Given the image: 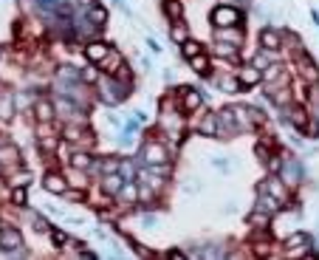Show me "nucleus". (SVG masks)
Returning a JSON list of instances; mask_svg holds the SVG:
<instances>
[{
    "instance_id": "obj_1",
    "label": "nucleus",
    "mask_w": 319,
    "mask_h": 260,
    "mask_svg": "<svg viewBox=\"0 0 319 260\" xmlns=\"http://www.w3.org/2000/svg\"><path fill=\"white\" fill-rule=\"evenodd\" d=\"M212 23H215L218 29L237 26V23H240V12H237V9H229V6H218V9L212 12Z\"/></svg>"
},
{
    "instance_id": "obj_2",
    "label": "nucleus",
    "mask_w": 319,
    "mask_h": 260,
    "mask_svg": "<svg viewBox=\"0 0 319 260\" xmlns=\"http://www.w3.org/2000/svg\"><path fill=\"white\" fill-rule=\"evenodd\" d=\"M0 246L6 252H17L23 246V235L17 232L15 227H0Z\"/></svg>"
},
{
    "instance_id": "obj_3",
    "label": "nucleus",
    "mask_w": 319,
    "mask_h": 260,
    "mask_svg": "<svg viewBox=\"0 0 319 260\" xmlns=\"http://www.w3.org/2000/svg\"><path fill=\"white\" fill-rule=\"evenodd\" d=\"M141 159H144V164H161L167 162V153H164V147L158 145V142H147V145L141 147V153H138Z\"/></svg>"
},
{
    "instance_id": "obj_4",
    "label": "nucleus",
    "mask_w": 319,
    "mask_h": 260,
    "mask_svg": "<svg viewBox=\"0 0 319 260\" xmlns=\"http://www.w3.org/2000/svg\"><path fill=\"white\" fill-rule=\"evenodd\" d=\"M218 122H220V130H218V136H232L237 130V125H235V111L232 108H223L218 114Z\"/></svg>"
},
{
    "instance_id": "obj_5",
    "label": "nucleus",
    "mask_w": 319,
    "mask_h": 260,
    "mask_svg": "<svg viewBox=\"0 0 319 260\" xmlns=\"http://www.w3.org/2000/svg\"><path fill=\"white\" fill-rule=\"evenodd\" d=\"M43 187H46L48 193H54V195H62L68 190L65 181H62V176H57V173H48V176L43 179Z\"/></svg>"
},
{
    "instance_id": "obj_6",
    "label": "nucleus",
    "mask_w": 319,
    "mask_h": 260,
    "mask_svg": "<svg viewBox=\"0 0 319 260\" xmlns=\"http://www.w3.org/2000/svg\"><path fill=\"white\" fill-rule=\"evenodd\" d=\"M85 57H88L91 63H102V60L107 57V46H105V43H88V46H85Z\"/></svg>"
},
{
    "instance_id": "obj_7",
    "label": "nucleus",
    "mask_w": 319,
    "mask_h": 260,
    "mask_svg": "<svg viewBox=\"0 0 319 260\" xmlns=\"http://www.w3.org/2000/svg\"><path fill=\"white\" fill-rule=\"evenodd\" d=\"M20 162V150H17L15 145H0V164L3 167H15V164Z\"/></svg>"
},
{
    "instance_id": "obj_8",
    "label": "nucleus",
    "mask_w": 319,
    "mask_h": 260,
    "mask_svg": "<svg viewBox=\"0 0 319 260\" xmlns=\"http://www.w3.org/2000/svg\"><path fill=\"white\" fill-rule=\"evenodd\" d=\"M102 187H105V193L107 195H116L119 193V187H122V184H124V179H122V176H119V173H107V176H102Z\"/></svg>"
},
{
    "instance_id": "obj_9",
    "label": "nucleus",
    "mask_w": 319,
    "mask_h": 260,
    "mask_svg": "<svg viewBox=\"0 0 319 260\" xmlns=\"http://www.w3.org/2000/svg\"><path fill=\"white\" fill-rule=\"evenodd\" d=\"M215 40H220V43H235V46H240V40H243V34L237 32V29H232V26H226V29H218L215 32Z\"/></svg>"
},
{
    "instance_id": "obj_10",
    "label": "nucleus",
    "mask_w": 319,
    "mask_h": 260,
    "mask_svg": "<svg viewBox=\"0 0 319 260\" xmlns=\"http://www.w3.org/2000/svg\"><path fill=\"white\" fill-rule=\"evenodd\" d=\"M280 40H283V34L271 32V29H266V32L260 34V43H263V49L271 51V49H280Z\"/></svg>"
},
{
    "instance_id": "obj_11",
    "label": "nucleus",
    "mask_w": 319,
    "mask_h": 260,
    "mask_svg": "<svg viewBox=\"0 0 319 260\" xmlns=\"http://www.w3.org/2000/svg\"><path fill=\"white\" fill-rule=\"evenodd\" d=\"M203 97L198 94V91H189V88H184V111H198L201 108Z\"/></svg>"
},
{
    "instance_id": "obj_12",
    "label": "nucleus",
    "mask_w": 319,
    "mask_h": 260,
    "mask_svg": "<svg viewBox=\"0 0 319 260\" xmlns=\"http://www.w3.org/2000/svg\"><path fill=\"white\" fill-rule=\"evenodd\" d=\"M119 198H122V201H124V204H133L136 198H138V190H136V184L133 181H127V184H122V187H119Z\"/></svg>"
},
{
    "instance_id": "obj_13",
    "label": "nucleus",
    "mask_w": 319,
    "mask_h": 260,
    "mask_svg": "<svg viewBox=\"0 0 319 260\" xmlns=\"http://www.w3.org/2000/svg\"><path fill=\"white\" fill-rule=\"evenodd\" d=\"M308 244H311V241H308V235H303V232H300V235H291V238L286 241V246H288V255H294V252L305 249Z\"/></svg>"
},
{
    "instance_id": "obj_14",
    "label": "nucleus",
    "mask_w": 319,
    "mask_h": 260,
    "mask_svg": "<svg viewBox=\"0 0 319 260\" xmlns=\"http://www.w3.org/2000/svg\"><path fill=\"white\" fill-rule=\"evenodd\" d=\"M161 125L172 133V136H178L181 133V119H178V114L172 111V114H167V116H161Z\"/></svg>"
},
{
    "instance_id": "obj_15",
    "label": "nucleus",
    "mask_w": 319,
    "mask_h": 260,
    "mask_svg": "<svg viewBox=\"0 0 319 260\" xmlns=\"http://www.w3.org/2000/svg\"><path fill=\"white\" fill-rule=\"evenodd\" d=\"M254 210H260V212H277L280 210V204H277V201H274V198H269V195H263L260 193V198H257V207H254Z\"/></svg>"
},
{
    "instance_id": "obj_16",
    "label": "nucleus",
    "mask_w": 319,
    "mask_h": 260,
    "mask_svg": "<svg viewBox=\"0 0 319 260\" xmlns=\"http://www.w3.org/2000/svg\"><path fill=\"white\" fill-rule=\"evenodd\" d=\"M300 71H303V77H305V80H311V82H317V80H319V71L314 68L311 57H303V63H300Z\"/></svg>"
},
{
    "instance_id": "obj_17",
    "label": "nucleus",
    "mask_w": 319,
    "mask_h": 260,
    "mask_svg": "<svg viewBox=\"0 0 319 260\" xmlns=\"http://www.w3.org/2000/svg\"><path fill=\"white\" fill-rule=\"evenodd\" d=\"M249 227H254V229H263V227H269V212H260V210H254L252 215H249Z\"/></svg>"
},
{
    "instance_id": "obj_18",
    "label": "nucleus",
    "mask_w": 319,
    "mask_h": 260,
    "mask_svg": "<svg viewBox=\"0 0 319 260\" xmlns=\"http://www.w3.org/2000/svg\"><path fill=\"white\" fill-rule=\"evenodd\" d=\"M201 130H203V136H218V116L209 114V116H206V119L201 122Z\"/></svg>"
},
{
    "instance_id": "obj_19",
    "label": "nucleus",
    "mask_w": 319,
    "mask_h": 260,
    "mask_svg": "<svg viewBox=\"0 0 319 260\" xmlns=\"http://www.w3.org/2000/svg\"><path fill=\"white\" fill-rule=\"evenodd\" d=\"M260 77H263L260 68H243V71H240V82H243V85H254V82H260Z\"/></svg>"
},
{
    "instance_id": "obj_20",
    "label": "nucleus",
    "mask_w": 319,
    "mask_h": 260,
    "mask_svg": "<svg viewBox=\"0 0 319 260\" xmlns=\"http://www.w3.org/2000/svg\"><path fill=\"white\" fill-rule=\"evenodd\" d=\"M51 116H54V105L46 102V99L37 102V119H40V122H51Z\"/></svg>"
},
{
    "instance_id": "obj_21",
    "label": "nucleus",
    "mask_w": 319,
    "mask_h": 260,
    "mask_svg": "<svg viewBox=\"0 0 319 260\" xmlns=\"http://www.w3.org/2000/svg\"><path fill=\"white\" fill-rule=\"evenodd\" d=\"M88 17H91V23H96V26H102V23L107 20V12H105L102 6H91V9H88Z\"/></svg>"
},
{
    "instance_id": "obj_22",
    "label": "nucleus",
    "mask_w": 319,
    "mask_h": 260,
    "mask_svg": "<svg viewBox=\"0 0 319 260\" xmlns=\"http://www.w3.org/2000/svg\"><path fill=\"white\" fill-rule=\"evenodd\" d=\"M12 116H15V111H12V97L6 94V97L0 99V119H3V122H9Z\"/></svg>"
},
{
    "instance_id": "obj_23",
    "label": "nucleus",
    "mask_w": 319,
    "mask_h": 260,
    "mask_svg": "<svg viewBox=\"0 0 319 260\" xmlns=\"http://www.w3.org/2000/svg\"><path fill=\"white\" fill-rule=\"evenodd\" d=\"M181 54H184V57H189V60H192L195 54H201V46H198L195 40H184V43H181Z\"/></svg>"
},
{
    "instance_id": "obj_24",
    "label": "nucleus",
    "mask_w": 319,
    "mask_h": 260,
    "mask_svg": "<svg viewBox=\"0 0 319 260\" xmlns=\"http://www.w3.org/2000/svg\"><path fill=\"white\" fill-rule=\"evenodd\" d=\"M215 51H218L220 57H232V60H237V46L235 43H229V46H226V43H218Z\"/></svg>"
},
{
    "instance_id": "obj_25",
    "label": "nucleus",
    "mask_w": 319,
    "mask_h": 260,
    "mask_svg": "<svg viewBox=\"0 0 319 260\" xmlns=\"http://www.w3.org/2000/svg\"><path fill=\"white\" fill-rule=\"evenodd\" d=\"M164 12H167L172 20H181V3H178V0H167V3H164Z\"/></svg>"
},
{
    "instance_id": "obj_26",
    "label": "nucleus",
    "mask_w": 319,
    "mask_h": 260,
    "mask_svg": "<svg viewBox=\"0 0 319 260\" xmlns=\"http://www.w3.org/2000/svg\"><path fill=\"white\" fill-rule=\"evenodd\" d=\"M218 85H220V91H229V94H232V91H240V82L232 80V77H220Z\"/></svg>"
},
{
    "instance_id": "obj_27",
    "label": "nucleus",
    "mask_w": 319,
    "mask_h": 260,
    "mask_svg": "<svg viewBox=\"0 0 319 260\" xmlns=\"http://www.w3.org/2000/svg\"><path fill=\"white\" fill-rule=\"evenodd\" d=\"M102 176H107V173H119V159H105V162L99 164Z\"/></svg>"
},
{
    "instance_id": "obj_28",
    "label": "nucleus",
    "mask_w": 319,
    "mask_h": 260,
    "mask_svg": "<svg viewBox=\"0 0 319 260\" xmlns=\"http://www.w3.org/2000/svg\"><path fill=\"white\" fill-rule=\"evenodd\" d=\"M71 164H74V167H76V170H85V167H91V159H88V153H76V156H74V159H71Z\"/></svg>"
},
{
    "instance_id": "obj_29",
    "label": "nucleus",
    "mask_w": 319,
    "mask_h": 260,
    "mask_svg": "<svg viewBox=\"0 0 319 260\" xmlns=\"http://www.w3.org/2000/svg\"><path fill=\"white\" fill-rule=\"evenodd\" d=\"M34 6H37V9H43V12H57L60 0H34Z\"/></svg>"
},
{
    "instance_id": "obj_30",
    "label": "nucleus",
    "mask_w": 319,
    "mask_h": 260,
    "mask_svg": "<svg viewBox=\"0 0 319 260\" xmlns=\"http://www.w3.org/2000/svg\"><path fill=\"white\" fill-rule=\"evenodd\" d=\"M286 181L288 184L300 181V167H294V162H288V167H286Z\"/></svg>"
},
{
    "instance_id": "obj_31",
    "label": "nucleus",
    "mask_w": 319,
    "mask_h": 260,
    "mask_svg": "<svg viewBox=\"0 0 319 260\" xmlns=\"http://www.w3.org/2000/svg\"><path fill=\"white\" fill-rule=\"evenodd\" d=\"M192 68H195L198 74H206V71H209V65H206V60H203L201 54H195V57H192Z\"/></svg>"
},
{
    "instance_id": "obj_32",
    "label": "nucleus",
    "mask_w": 319,
    "mask_h": 260,
    "mask_svg": "<svg viewBox=\"0 0 319 260\" xmlns=\"http://www.w3.org/2000/svg\"><path fill=\"white\" fill-rule=\"evenodd\" d=\"M12 204H17V207L26 204V187H17L15 193H12Z\"/></svg>"
},
{
    "instance_id": "obj_33",
    "label": "nucleus",
    "mask_w": 319,
    "mask_h": 260,
    "mask_svg": "<svg viewBox=\"0 0 319 260\" xmlns=\"http://www.w3.org/2000/svg\"><path fill=\"white\" fill-rule=\"evenodd\" d=\"M288 119H291V122L297 125V128H303V125H305V114H303V111H300V108H294V111H291V116H288Z\"/></svg>"
},
{
    "instance_id": "obj_34",
    "label": "nucleus",
    "mask_w": 319,
    "mask_h": 260,
    "mask_svg": "<svg viewBox=\"0 0 319 260\" xmlns=\"http://www.w3.org/2000/svg\"><path fill=\"white\" fill-rule=\"evenodd\" d=\"M172 40H175V43H184L186 40V29L184 26H175V29H172Z\"/></svg>"
},
{
    "instance_id": "obj_35",
    "label": "nucleus",
    "mask_w": 319,
    "mask_h": 260,
    "mask_svg": "<svg viewBox=\"0 0 319 260\" xmlns=\"http://www.w3.org/2000/svg\"><path fill=\"white\" fill-rule=\"evenodd\" d=\"M82 80H85V82H96V80H99L96 68H85V71H82Z\"/></svg>"
},
{
    "instance_id": "obj_36",
    "label": "nucleus",
    "mask_w": 319,
    "mask_h": 260,
    "mask_svg": "<svg viewBox=\"0 0 319 260\" xmlns=\"http://www.w3.org/2000/svg\"><path fill=\"white\" fill-rule=\"evenodd\" d=\"M254 68H260V71H266V68H269V63H266V54H257V57H254Z\"/></svg>"
},
{
    "instance_id": "obj_37",
    "label": "nucleus",
    "mask_w": 319,
    "mask_h": 260,
    "mask_svg": "<svg viewBox=\"0 0 319 260\" xmlns=\"http://www.w3.org/2000/svg\"><path fill=\"white\" fill-rule=\"evenodd\" d=\"M34 229H37V232H48V224H46L40 215H34Z\"/></svg>"
},
{
    "instance_id": "obj_38",
    "label": "nucleus",
    "mask_w": 319,
    "mask_h": 260,
    "mask_svg": "<svg viewBox=\"0 0 319 260\" xmlns=\"http://www.w3.org/2000/svg\"><path fill=\"white\" fill-rule=\"evenodd\" d=\"M283 37H286V43H288V46L300 49V37H297V34H291V32H288V34H283Z\"/></svg>"
},
{
    "instance_id": "obj_39",
    "label": "nucleus",
    "mask_w": 319,
    "mask_h": 260,
    "mask_svg": "<svg viewBox=\"0 0 319 260\" xmlns=\"http://www.w3.org/2000/svg\"><path fill=\"white\" fill-rule=\"evenodd\" d=\"M51 238H54V244H57V246H60V244H65V235H62V232H54Z\"/></svg>"
},
{
    "instance_id": "obj_40",
    "label": "nucleus",
    "mask_w": 319,
    "mask_h": 260,
    "mask_svg": "<svg viewBox=\"0 0 319 260\" xmlns=\"http://www.w3.org/2000/svg\"><path fill=\"white\" fill-rule=\"evenodd\" d=\"M280 74V68H266V80H274Z\"/></svg>"
},
{
    "instance_id": "obj_41",
    "label": "nucleus",
    "mask_w": 319,
    "mask_h": 260,
    "mask_svg": "<svg viewBox=\"0 0 319 260\" xmlns=\"http://www.w3.org/2000/svg\"><path fill=\"white\" fill-rule=\"evenodd\" d=\"M79 3H82L85 9H91V6H96V0H79Z\"/></svg>"
},
{
    "instance_id": "obj_42",
    "label": "nucleus",
    "mask_w": 319,
    "mask_h": 260,
    "mask_svg": "<svg viewBox=\"0 0 319 260\" xmlns=\"http://www.w3.org/2000/svg\"><path fill=\"white\" fill-rule=\"evenodd\" d=\"M0 145H3V139H0Z\"/></svg>"
}]
</instances>
